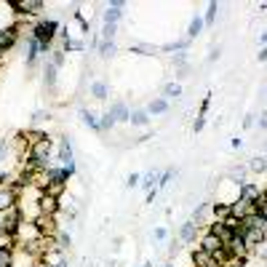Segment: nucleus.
I'll use <instances>...</instances> for the list:
<instances>
[{"label": "nucleus", "instance_id": "f257e3e1", "mask_svg": "<svg viewBox=\"0 0 267 267\" xmlns=\"http://www.w3.org/2000/svg\"><path fill=\"white\" fill-rule=\"evenodd\" d=\"M59 22L56 19H40L38 24L32 27V38L40 43V54H51V43L54 38L59 35Z\"/></svg>", "mask_w": 267, "mask_h": 267}, {"label": "nucleus", "instance_id": "f03ea898", "mask_svg": "<svg viewBox=\"0 0 267 267\" xmlns=\"http://www.w3.org/2000/svg\"><path fill=\"white\" fill-rule=\"evenodd\" d=\"M51 152H54V142L43 139V142L30 147V160L35 163L38 171H46V168H51Z\"/></svg>", "mask_w": 267, "mask_h": 267}, {"label": "nucleus", "instance_id": "7ed1b4c3", "mask_svg": "<svg viewBox=\"0 0 267 267\" xmlns=\"http://www.w3.org/2000/svg\"><path fill=\"white\" fill-rule=\"evenodd\" d=\"M22 222H24V216H22L19 206H14V208L6 211V214H0V232H3L8 240H14V238H16V230H19Z\"/></svg>", "mask_w": 267, "mask_h": 267}, {"label": "nucleus", "instance_id": "20e7f679", "mask_svg": "<svg viewBox=\"0 0 267 267\" xmlns=\"http://www.w3.org/2000/svg\"><path fill=\"white\" fill-rule=\"evenodd\" d=\"M38 238H46V235H40V230H38V224L32 222V219H24V222L19 224V230H16L19 246H27V243H32Z\"/></svg>", "mask_w": 267, "mask_h": 267}, {"label": "nucleus", "instance_id": "39448f33", "mask_svg": "<svg viewBox=\"0 0 267 267\" xmlns=\"http://www.w3.org/2000/svg\"><path fill=\"white\" fill-rule=\"evenodd\" d=\"M38 259L46 262L48 267H67V259H64V251L62 248H48V251H43Z\"/></svg>", "mask_w": 267, "mask_h": 267}, {"label": "nucleus", "instance_id": "423d86ee", "mask_svg": "<svg viewBox=\"0 0 267 267\" xmlns=\"http://www.w3.org/2000/svg\"><path fill=\"white\" fill-rule=\"evenodd\" d=\"M19 203V192L14 187H0V214H6L8 208H14Z\"/></svg>", "mask_w": 267, "mask_h": 267}, {"label": "nucleus", "instance_id": "0eeeda50", "mask_svg": "<svg viewBox=\"0 0 267 267\" xmlns=\"http://www.w3.org/2000/svg\"><path fill=\"white\" fill-rule=\"evenodd\" d=\"M198 248H200V251H206V254H208V256H214V254H216V251H222V248H224V243H222V240H219V238H216V235H211V232H206V235H203V238H200V243H198Z\"/></svg>", "mask_w": 267, "mask_h": 267}, {"label": "nucleus", "instance_id": "6e6552de", "mask_svg": "<svg viewBox=\"0 0 267 267\" xmlns=\"http://www.w3.org/2000/svg\"><path fill=\"white\" fill-rule=\"evenodd\" d=\"M38 208H40V214L56 216V214H59V198H54V195L43 192V195H40V200H38Z\"/></svg>", "mask_w": 267, "mask_h": 267}, {"label": "nucleus", "instance_id": "1a4fd4ad", "mask_svg": "<svg viewBox=\"0 0 267 267\" xmlns=\"http://www.w3.org/2000/svg\"><path fill=\"white\" fill-rule=\"evenodd\" d=\"M123 6H126V3H120V0H112V3L107 6V11H104V24L118 27V22H120V16H123Z\"/></svg>", "mask_w": 267, "mask_h": 267}, {"label": "nucleus", "instance_id": "9d476101", "mask_svg": "<svg viewBox=\"0 0 267 267\" xmlns=\"http://www.w3.org/2000/svg\"><path fill=\"white\" fill-rule=\"evenodd\" d=\"M16 40H19V30H16V24L0 30V48H3V51L14 48V46H16Z\"/></svg>", "mask_w": 267, "mask_h": 267}, {"label": "nucleus", "instance_id": "9b49d317", "mask_svg": "<svg viewBox=\"0 0 267 267\" xmlns=\"http://www.w3.org/2000/svg\"><path fill=\"white\" fill-rule=\"evenodd\" d=\"M259 195H262V190H259L256 184H251V182H243V184H238V198L240 200H248V203H254Z\"/></svg>", "mask_w": 267, "mask_h": 267}, {"label": "nucleus", "instance_id": "f8f14e48", "mask_svg": "<svg viewBox=\"0 0 267 267\" xmlns=\"http://www.w3.org/2000/svg\"><path fill=\"white\" fill-rule=\"evenodd\" d=\"M110 115L115 118V123H128L131 120V110L126 102H115L112 107H110Z\"/></svg>", "mask_w": 267, "mask_h": 267}, {"label": "nucleus", "instance_id": "ddd939ff", "mask_svg": "<svg viewBox=\"0 0 267 267\" xmlns=\"http://www.w3.org/2000/svg\"><path fill=\"white\" fill-rule=\"evenodd\" d=\"M230 214H232V216H238V219H243V216L254 214V206H251L248 200H240V198H235V200L230 203Z\"/></svg>", "mask_w": 267, "mask_h": 267}, {"label": "nucleus", "instance_id": "4468645a", "mask_svg": "<svg viewBox=\"0 0 267 267\" xmlns=\"http://www.w3.org/2000/svg\"><path fill=\"white\" fill-rule=\"evenodd\" d=\"M267 238V227H259V230H243V240H246L248 251L256 246V243H262Z\"/></svg>", "mask_w": 267, "mask_h": 267}, {"label": "nucleus", "instance_id": "2eb2a0df", "mask_svg": "<svg viewBox=\"0 0 267 267\" xmlns=\"http://www.w3.org/2000/svg\"><path fill=\"white\" fill-rule=\"evenodd\" d=\"M179 240H182V243H195V240H198V224H195L192 219L182 224V230H179Z\"/></svg>", "mask_w": 267, "mask_h": 267}, {"label": "nucleus", "instance_id": "dca6fc26", "mask_svg": "<svg viewBox=\"0 0 267 267\" xmlns=\"http://www.w3.org/2000/svg\"><path fill=\"white\" fill-rule=\"evenodd\" d=\"M0 267H16V254L8 243H0Z\"/></svg>", "mask_w": 267, "mask_h": 267}, {"label": "nucleus", "instance_id": "f3484780", "mask_svg": "<svg viewBox=\"0 0 267 267\" xmlns=\"http://www.w3.org/2000/svg\"><path fill=\"white\" fill-rule=\"evenodd\" d=\"M59 160H62V166L72 163V144H70V139H67V136H62V139H59Z\"/></svg>", "mask_w": 267, "mask_h": 267}, {"label": "nucleus", "instance_id": "a211bd4d", "mask_svg": "<svg viewBox=\"0 0 267 267\" xmlns=\"http://www.w3.org/2000/svg\"><path fill=\"white\" fill-rule=\"evenodd\" d=\"M147 112H150V115H163V112H168V99H166V96L152 99L150 104H147Z\"/></svg>", "mask_w": 267, "mask_h": 267}, {"label": "nucleus", "instance_id": "6ab92c4d", "mask_svg": "<svg viewBox=\"0 0 267 267\" xmlns=\"http://www.w3.org/2000/svg\"><path fill=\"white\" fill-rule=\"evenodd\" d=\"M211 216L219 219V222H222L224 216H230V203H227V200H216V203H211Z\"/></svg>", "mask_w": 267, "mask_h": 267}, {"label": "nucleus", "instance_id": "aec40b11", "mask_svg": "<svg viewBox=\"0 0 267 267\" xmlns=\"http://www.w3.org/2000/svg\"><path fill=\"white\" fill-rule=\"evenodd\" d=\"M240 222H243V230H259V227H267L264 219L259 214H248V216H243Z\"/></svg>", "mask_w": 267, "mask_h": 267}, {"label": "nucleus", "instance_id": "412c9836", "mask_svg": "<svg viewBox=\"0 0 267 267\" xmlns=\"http://www.w3.org/2000/svg\"><path fill=\"white\" fill-rule=\"evenodd\" d=\"M128 123L139 126V128H144V126H150V112H147V110H134Z\"/></svg>", "mask_w": 267, "mask_h": 267}, {"label": "nucleus", "instance_id": "4be33fe9", "mask_svg": "<svg viewBox=\"0 0 267 267\" xmlns=\"http://www.w3.org/2000/svg\"><path fill=\"white\" fill-rule=\"evenodd\" d=\"M203 27H206V22H203V16H192V22H190V30H187V38L190 40H195L200 32H203Z\"/></svg>", "mask_w": 267, "mask_h": 267}, {"label": "nucleus", "instance_id": "5701e85b", "mask_svg": "<svg viewBox=\"0 0 267 267\" xmlns=\"http://www.w3.org/2000/svg\"><path fill=\"white\" fill-rule=\"evenodd\" d=\"M107 94H110V86L104 80H94L91 83V96L94 99H107Z\"/></svg>", "mask_w": 267, "mask_h": 267}, {"label": "nucleus", "instance_id": "b1692460", "mask_svg": "<svg viewBox=\"0 0 267 267\" xmlns=\"http://www.w3.org/2000/svg\"><path fill=\"white\" fill-rule=\"evenodd\" d=\"M56 72L59 70L51 64V62H46V67H43V80H46V86H48V88H54V86H56Z\"/></svg>", "mask_w": 267, "mask_h": 267}, {"label": "nucleus", "instance_id": "393cba45", "mask_svg": "<svg viewBox=\"0 0 267 267\" xmlns=\"http://www.w3.org/2000/svg\"><path fill=\"white\" fill-rule=\"evenodd\" d=\"M70 243H72V240H70V232H64V230H59L56 235H54V246H56V248H62V251H67V248H70Z\"/></svg>", "mask_w": 267, "mask_h": 267}, {"label": "nucleus", "instance_id": "a878e982", "mask_svg": "<svg viewBox=\"0 0 267 267\" xmlns=\"http://www.w3.org/2000/svg\"><path fill=\"white\" fill-rule=\"evenodd\" d=\"M43 192H48V195H54V198H62V195L67 192V182H51L48 187H46Z\"/></svg>", "mask_w": 267, "mask_h": 267}, {"label": "nucleus", "instance_id": "bb28decb", "mask_svg": "<svg viewBox=\"0 0 267 267\" xmlns=\"http://www.w3.org/2000/svg\"><path fill=\"white\" fill-rule=\"evenodd\" d=\"M208 214H211V203H200V206L195 208V214H192V222L198 224V222H203Z\"/></svg>", "mask_w": 267, "mask_h": 267}, {"label": "nucleus", "instance_id": "cd10ccee", "mask_svg": "<svg viewBox=\"0 0 267 267\" xmlns=\"http://www.w3.org/2000/svg\"><path fill=\"white\" fill-rule=\"evenodd\" d=\"M155 182H158V174H155V171H150V174H144L142 176V182H139V187H142V190H155Z\"/></svg>", "mask_w": 267, "mask_h": 267}, {"label": "nucleus", "instance_id": "c85d7f7f", "mask_svg": "<svg viewBox=\"0 0 267 267\" xmlns=\"http://www.w3.org/2000/svg\"><path fill=\"white\" fill-rule=\"evenodd\" d=\"M80 118H83L86 126H91L94 131H99V118L94 115V112H88V110H80Z\"/></svg>", "mask_w": 267, "mask_h": 267}, {"label": "nucleus", "instance_id": "c756f323", "mask_svg": "<svg viewBox=\"0 0 267 267\" xmlns=\"http://www.w3.org/2000/svg\"><path fill=\"white\" fill-rule=\"evenodd\" d=\"M163 94H166L168 99H176V96H182V86L179 83H166L163 86Z\"/></svg>", "mask_w": 267, "mask_h": 267}, {"label": "nucleus", "instance_id": "7c9ffc66", "mask_svg": "<svg viewBox=\"0 0 267 267\" xmlns=\"http://www.w3.org/2000/svg\"><path fill=\"white\" fill-rule=\"evenodd\" d=\"M48 62H51V64H54V67L59 70V67L64 64V62H67V54L62 51V48H56V51H51V59H48Z\"/></svg>", "mask_w": 267, "mask_h": 267}, {"label": "nucleus", "instance_id": "2f4dec72", "mask_svg": "<svg viewBox=\"0 0 267 267\" xmlns=\"http://www.w3.org/2000/svg\"><path fill=\"white\" fill-rule=\"evenodd\" d=\"M216 11H219V3H208V8H206V16H203V22L211 27L216 22Z\"/></svg>", "mask_w": 267, "mask_h": 267}, {"label": "nucleus", "instance_id": "473e14b6", "mask_svg": "<svg viewBox=\"0 0 267 267\" xmlns=\"http://www.w3.org/2000/svg\"><path fill=\"white\" fill-rule=\"evenodd\" d=\"M99 54H102L104 59H110V56L115 54V43H112V40H102V43H99Z\"/></svg>", "mask_w": 267, "mask_h": 267}, {"label": "nucleus", "instance_id": "72a5a7b5", "mask_svg": "<svg viewBox=\"0 0 267 267\" xmlns=\"http://www.w3.org/2000/svg\"><path fill=\"white\" fill-rule=\"evenodd\" d=\"M248 168L256 171V174H262V171H267V158H251Z\"/></svg>", "mask_w": 267, "mask_h": 267}, {"label": "nucleus", "instance_id": "f704fd0d", "mask_svg": "<svg viewBox=\"0 0 267 267\" xmlns=\"http://www.w3.org/2000/svg\"><path fill=\"white\" fill-rule=\"evenodd\" d=\"M187 46H190V38H184V40H176V43H166V46H163V51H184Z\"/></svg>", "mask_w": 267, "mask_h": 267}, {"label": "nucleus", "instance_id": "c9c22d12", "mask_svg": "<svg viewBox=\"0 0 267 267\" xmlns=\"http://www.w3.org/2000/svg\"><path fill=\"white\" fill-rule=\"evenodd\" d=\"M112 126H115V118L110 112H104V115H102V120H99V131H110Z\"/></svg>", "mask_w": 267, "mask_h": 267}, {"label": "nucleus", "instance_id": "e433bc0d", "mask_svg": "<svg viewBox=\"0 0 267 267\" xmlns=\"http://www.w3.org/2000/svg\"><path fill=\"white\" fill-rule=\"evenodd\" d=\"M131 51H134V54H144V56H152V54H155V48H152V46H144V43H136V46H131Z\"/></svg>", "mask_w": 267, "mask_h": 267}, {"label": "nucleus", "instance_id": "4c0bfd02", "mask_svg": "<svg viewBox=\"0 0 267 267\" xmlns=\"http://www.w3.org/2000/svg\"><path fill=\"white\" fill-rule=\"evenodd\" d=\"M251 251H254V256H259V259H264V262H267V238H264L262 243H256Z\"/></svg>", "mask_w": 267, "mask_h": 267}, {"label": "nucleus", "instance_id": "58836bf2", "mask_svg": "<svg viewBox=\"0 0 267 267\" xmlns=\"http://www.w3.org/2000/svg\"><path fill=\"white\" fill-rule=\"evenodd\" d=\"M62 51H83V43L80 40H72V38H67V40H64V48H62Z\"/></svg>", "mask_w": 267, "mask_h": 267}, {"label": "nucleus", "instance_id": "ea45409f", "mask_svg": "<svg viewBox=\"0 0 267 267\" xmlns=\"http://www.w3.org/2000/svg\"><path fill=\"white\" fill-rule=\"evenodd\" d=\"M115 32H118V27H112V24H104V30H102V38H104V40H112Z\"/></svg>", "mask_w": 267, "mask_h": 267}, {"label": "nucleus", "instance_id": "a19ab883", "mask_svg": "<svg viewBox=\"0 0 267 267\" xmlns=\"http://www.w3.org/2000/svg\"><path fill=\"white\" fill-rule=\"evenodd\" d=\"M139 182H142V176H139V174H131L128 179H126V187H136Z\"/></svg>", "mask_w": 267, "mask_h": 267}, {"label": "nucleus", "instance_id": "79ce46f5", "mask_svg": "<svg viewBox=\"0 0 267 267\" xmlns=\"http://www.w3.org/2000/svg\"><path fill=\"white\" fill-rule=\"evenodd\" d=\"M166 235H168V232H166V227H158V230L152 232V238H155V240H163Z\"/></svg>", "mask_w": 267, "mask_h": 267}, {"label": "nucleus", "instance_id": "37998d69", "mask_svg": "<svg viewBox=\"0 0 267 267\" xmlns=\"http://www.w3.org/2000/svg\"><path fill=\"white\" fill-rule=\"evenodd\" d=\"M11 152V147H8V142H0V160L6 158V155Z\"/></svg>", "mask_w": 267, "mask_h": 267}, {"label": "nucleus", "instance_id": "c03bdc74", "mask_svg": "<svg viewBox=\"0 0 267 267\" xmlns=\"http://www.w3.org/2000/svg\"><path fill=\"white\" fill-rule=\"evenodd\" d=\"M256 126H259V128H267V112H262V118L256 120Z\"/></svg>", "mask_w": 267, "mask_h": 267}, {"label": "nucleus", "instance_id": "a18cd8bd", "mask_svg": "<svg viewBox=\"0 0 267 267\" xmlns=\"http://www.w3.org/2000/svg\"><path fill=\"white\" fill-rule=\"evenodd\" d=\"M219 56V48H211V54H208V62H214Z\"/></svg>", "mask_w": 267, "mask_h": 267}, {"label": "nucleus", "instance_id": "49530a36", "mask_svg": "<svg viewBox=\"0 0 267 267\" xmlns=\"http://www.w3.org/2000/svg\"><path fill=\"white\" fill-rule=\"evenodd\" d=\"M259 62H267V46H264L262 51H259Z\"/></svg>", "mask_w": 267, "mask_h": 267}, {"label": "nucleus", "instance_id": "de8ad7c7", "mask_svg": "<svg viewBox=\"0 0 267 267\" xmlns=\"http://www.w3.org/2000/svg\"><path fill=\"white\" fill-rule=\"evenodd\" d=\"M259 43H262V48L267 46V32H262V35H259Z\"/></svg>", "mask_w": 267, "mask_h": 267}, {"label": "nucleus", "instance_id": "09e8293b", "mask_svg": "<svg viewBox=\"0 0 267 267\" xmlns=\"http://www.w3.org/2000/svg\"><path fill=\"white\" fill-rule=\"evenodd\" d=\"M3 59H6V51H3V48H0V62H3Z\"/></svg>", "mask_w": 267, "mask_h": 267}, {"label": "nucleus", "instance_id": "8fccbe9b", "mask_svg": "<svg viewBox=\"0 0 267 267\" xmlns=\"http://www.w3.org/2000/svg\"><path fill=\"white\" fill-rule=\"evenodd\" d=\"M144 267H152V264H150V262H147V264H144Z\"/></svg>", "mask_w": 267, "mask_h": 267}, {"label": "nucleus", "instance_id": "3c124183", "mask_svg": "<svg viewBox=\"0 0 267 267\" xmlns=\"http://www.w3.org/2000/svg\"><path fill=\"white\" fill-rule=\"evenodd\" d=\"M166 267H174V264H171V262H168V264H166Z\"/></svg>", "mask_w": 267, "mask_h": 267}, {"label": "nucleus", "instance_id": "603ef678", "mask_svg": "<svg viewBox=\"0 0 267 267\" xmlns=\"http://www.w3.org/2000/svg\"><path fill=\"white\" fill-rule=\"evenodd\" d=\"M264 150H267V142H264Z\"/></svg>", "mask_w": 267, "mask_h": 267}, {"label": "nucleus", "instance_id": "864d4df0", "mask_svg": "<svg viewBox=\"0 0 267 267\" xmlns=\"http://www.w3.org/2000/svg\"><path fill=\"white\" fill-rule=\"evenodd\" d=\"M211 267H219V264H211Z\"/></svg>", "mask_w": 267, "mask_h": 267}]
</instances>
